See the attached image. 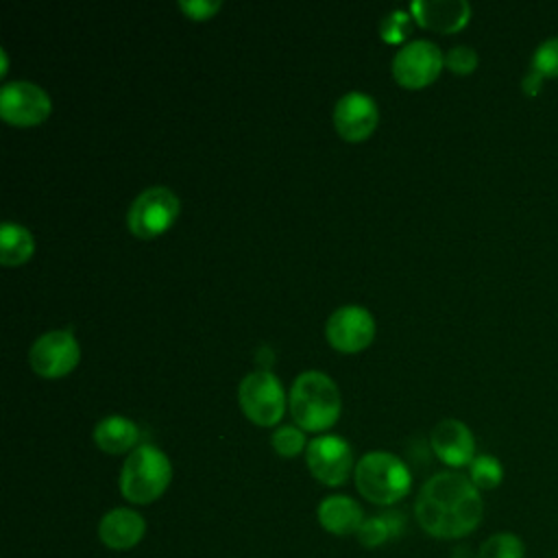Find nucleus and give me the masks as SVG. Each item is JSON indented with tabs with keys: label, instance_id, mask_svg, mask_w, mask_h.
Returning <instances> with one entry per match:
<instances>
[{
	"label": "nucleus",
	"instance_id": "16",
	"mask_svg": "<svg viewBox=\"0 0 558 558\" xmlns=\"http://www.w3.org/2000/svg\"><path fill=\"white\" fill-rule=\"evenodd\" d=\"M316 519L325 532L333 536H349L360 530L366 517L362 506L353 497L327 495L316 508Z\"/></svg>",
	"mask_w": 558,
	"mask_h": 558
},
{
	"label": "nucleus",
	"instance_id": "2",
	"mask_svg": "<svg viewBox=\"0 0 558 558\" xmlns=\"http://www.w3.org/2000/svg\"><path fill=\"white\" fill-rule=\"evenodd\" d=\"M288 408L296 427L303 432H325L340 416V390L329 375L303 371L290 386Z\"/></svg>",
	"mask_w": 558,
	"mask_h": 558
},
{
	"label": "nucleus",
	"instance_id": "25",
	"mask_svg": "<svg viewBox=\"0 0 558 558\" xmlns=\"http://www.w3.org/2000/svg\"><path fill=\"white\" fill-rule=\"evenodd\" d=\"M477 63H480L477 52L471 46H453L445 52V68L451 70L453 74H460V76L473 74Z\"/></svg>",
	"mask_w": 558,
	"mask_h": 558
},
{
	"label": "nucleus",
	"instance_id": "14",
	"mask_svg": "<svg viewBox=\"0 0 558 558\" xmlns=\"http://www.w3.org/2000/svg\"><path fill=\"white\" fill-rule=\"evenodd\" d=\"M146 519L133 508H111L98 521V541L111 551H129L142 543Z\"/></svg>",
	"mask_w": 558,
	"mask_h": 558
},
{
	"label": "nucleus",
	"instance_id": "6",
	"mask_svg": "<svg viewBox=\"0 0 558 558\" xmlns=\"http://www.w3.org/2000/svg\"><path fill=\"white\" fill-rule=\"evenodd\" d=\"M181 201L166 185L142 190L126 211V227L140 240H153L166 233L179 218Z\"/></svg>",
	"mask_w": 558,
	"mask_h": 558
},
{
	"label": "nucleus",
	"instance_id": "11",
	"mask_svg": "<svg viewBox=\"0 0 558 558\" xmlns=\"http://www.w3.org/2000/svg\"><path fill=\"white\" fill-rule=\"evenodd\" d=\"M325 338L340 353H360L375 338V318L362 305H342L327 318Z\"/></svg>",
	"mask_w": 558,
	"mask_h": 558
},
{
	"label": "nucleus",
	"instance_id": "28",
	"mask_svg": "<svg viewBox=\"0 0 558 558\" xmlns=\"http://www.w3.org/2000/svg\"><path fill=\"white\" fill-rule=\"evenodd\" d=\"M0 57H2V70H0V76H4L9 72V57H7V50L2 48L0 50Z\"/></svg>",
	"mask_w": 558,
	"mask_h": 558
},
{
	"label": "nucleus",
	"instance_id": "8",
	"mask_svg": "<svg viewBox=\"0 0 558 558\" xmlns=\"http://www.w3.org/2000/svg\"><path fill=\"white\" fill-rule=\"evenodd\" d=\"M305 464L314 480L325 486H342L355 471L353 449L338 434H320L307 442Z\"/></svg>",
	"mask_w": 558,
	"mask_h": 558
},
{
	"label": "nucleus",
	"instance_id": "12",
	"mask_svg": "<svg viewBox=\"0 0 558 558\" xmlns=\"http://www.w3.org/2000/svg\"><path fill=\"white\" fill-rule=\"evenodd\" d=\"M379 122V107L364 92H347L333 105V126L344 142H364Z\"/></svg>",
	"mask_w": 558,
	"mask_h": 558
},
{
	"label": "nucleus",
	"instance_id": "4",
	"mask_svg": "<svg viewBox=\"0 0 558 558\" xmlns=\"http://www.w3.org/2000/svg\"><path fill=\"white\" fill-rule=\"evenodd\" d=\"M357 493L375 506H395L412 488L408 464L390 451H368L355 462L353 471Z\"/></svg>",
	"mask_w": 558,
	"mask_h": 558
},
{
	"label": "nucleus",
	"instance_id": "15",
	"mask_svg": "<svg viewBox=\"0 0 558 558\" xmlns=\"http://www.w3.org/2000/svg\"><path fill=\"white\" fill-rule=\"evenodd\" d=\"M410 13L423 28L458 33L471 20V4L466 0H414Z\"/></svg>",
	"mask_w": 558,
	"mask_h": 558
},
{
	"label": "nucleus",
	"instance_id": "21",
	"mask_svg": "<svg viewBox=\"0 0 558 558\" xmlns=\"http://www.w3.org/2000/svg\"><path fill=\"white\" fill-rule=\"evenodd\" d=\"M469 480L477 490H493L504 482V466L490 453H477L469 464Z\"/></svg>",
	"mask_w": 558,
	"mask_h": 558
},
{
	"label": "nucleus",
	"instance_id": "26",
	"mask_svg": "<svg viewBox=\"0 0 558 558\" xmlns=\"http://www.w3.org/2000/svg\"><path fill=\"white\" fill-rule=\"evenodd\" d=\"M220 7H222L220 0H179V9L190 20H196V22L214 17L220 11Z\"/></svg>",
	"mask_w": 558,
	"mask_h": 558
},
{
	"label": "nucleus",
	"instance_id": "19",
	"mask_svg": "<svg viewBox=\"0 0 558 558\" xmlns=\"http://www.w3.org/2000/svg\"><path fill=\"white\" fill-rule=\"evenodd\" d=\"M399 512H386V514H375V517H366L360 525V530L355 532L357 543L366 549H377L381 547L390 536H395L399 532Z\"/></svg>",
	"mask_w": 558,
	"mask_h": 558
},
{
	"label": "nucleus",
	"instance_id": "24",
	"mask_svg": "<svg viewBox=\"0 0 558 558\" xmlns=\"http://www.w3.org/2000/svg\"><path fill=\"white\" fill-rule=\"evenodd\" d=\"M410 20H412V15H408L401 9H395L388 15H384L379 22L381 39L388 44H399L410 33Z\"/></svg>",
	"mask_w": 558,
	"mask_h": 558
},
{
	"label": "nucleus",
	"instance_id": "9",
	"mask_svg": "<svg viewBox=\"0 0 558 558\" xmlns=\"http://www.w3.org/2000/svg\"><path fill=\"white\" fill-rule=\"evenodd\" d=\"M81 360V344L70 329L44 331L28 349L31 368L46 379H57L76 368Z\"/></svg>",
	"mask_w": 558,
	"mask_h": 558
},
{
	"label": "nucleus",
	"instance_id": "20",
	"mask_svg": "<svg viewBox=\"0 0 558 558\" xmlns=\"http://www.w3.org/2000/svg\"><path fill=\"white\" fill-rule=\"evenodd\" d=\"M477 558H525V543L514 532H495L480 545Z\"/></svg>",
	"mask_w": 558,
	"mask_h": 558
},
{
	"label": "nucleus",
	"instance_id": "5",
	"mask_svg": "<svg viewBox=\"0 0 558 558\" xmlns=\"http://www.w3.org/2000/svg\"><path fill=\"white\" fill-rule=\"evenodd\" d=\"M238 403L251 423L272 427L281 421L288 399L281 379L268 368H257L240 379Z\"/></svg>",
	"mask_w": 558,
	"mask_h": 558
},
{
	"label": "nucleus",
	"instance_id": "3",
	"mask_svg": "<svg viewBox=\"0 0 558 558\" xmlns=\"http://www.w3.org/2000/svg\"><path fill=\"white\" fill-rule=\"evenodd\" d=\"M172 482V462L155 445H137L122 462L120 493L129 504L148 506L157 501Z\"/></svg>",
	"mask_w": 558,
	"mask_h": 558
},
{
	"label": "nucleus",
	"instance_id": "13",
	"mask_svg": "<svg viewBox=\"0 0 558 558\" xmlns=\"http://www.w3.org/2000/svg\"><path fill=\"white\" fill-rule=\"evenodd\" d=\"M429 445L436 458L451 469L469 466L477 456L473 432L458 418L438 421L429 432Z\"/></svg>",
	"mask_w": 558,
	"mask_h": 558
},
{
	"label": "nucleus",
	"instance_id": "27",
	"mask_svg": "<svg viewBox=\"0 0 558 558\" xmlns=\"http://www.w3.org/2000/svg\"><path fill=\"white\" fill-rule=\"evenodd\" d=\"M543 76L541 74H536L534 70H530L527 74H525V78H523V92L527 94V96H536L538 92H541V87H543Z\"/></svg>",
	"mask_w": 558,
	"mask_h": 558
},
{
	"label": "nucleus",
	"instance_id": "18",
	"mask_svg": "<svg viewBox=\"0 0 558 558\" xmlns=\"http://www.w3.org/2000/svg\"><path fill=\"white\" fill-rule=\"evenodd\" d=\"M35 253L33 233L13 220H4L0 229V262L2 266H22Z\"/></svg>",
	"mask_w": 558,
	"mask_h": 558
},
{
	"label": "nucleus",
	"instance_id": "17",
	"mask_svg": "<svg viewBox=\"0 0 558 558\" xmlns=\"http://www.w3.org/2000/svg\"><path fill=\"white\" fill-rule=\"evenodd\" d=\"M94 442L100 451L109 456H129L140 445V427L129 416L109 414L96 423Z\"/></svg>",
	"mask_w": 558,
	"mask_h": 558
},
{
	"label": "nucleus",
	"instance_id": "10",
	"mask_svg": "<svg viewBox=\"0 0 558 558\" xmlns=\"http://www.w3.org/2000/svg\"><path fill=\"white\" fill-rule=\"evenodd\" d=\"M52 113V100L33 81H9L0 89V116L11 126H37Z\"/></svg>",
	"mask_w": 558,
	"mask_h": 558
},
{
	"label": "nucleus",
	"instance_id": "22",
	"mask_svg": "<svg viewBox=\"0 0 558 558\" xmlns=\"http://www.w3.org/2000/svg\"><path fill=\"white\" fill-rule=\"evenodd\" d=\"M307 442L310 440L305 438V432L296 425H281L270 436V445L281 458H296L307 449Z\"/></svg>",
	"mask_w": 558,
	"mask_h": 558
},
{
	"label": "nucleus",
	"instance_id": "1",
	"mask_svg": "<svg viewBox=\"0 0 558 558\" xmlns=\"http://www.w3.org/2000/svg\"><path fill=\"white\" fill-rule=\"evenodd\" d=\"M414 517L427 536L456 541L469 536L482 523L484 501L469 475L440 471L421 486Z\"/></svg>",
	"mask_w": 558,
	"mask_h": 558
},
{
	"label": "nucleus",
	"instance_id": "7",
	"mask_svg": "<svg viewBox=\"0 0 558 558\" xmlns=\"http://www.w3.org/2000/svg\"><path fill=\"white\" fill-rule=\"evenodd\" d=\"M445 68L442 50L429 39H412L403 44L390 63L395 81L405 89H423L434 83Z\"/></svg>",
	"mask_w": 558,
	"mask_h": 558
},
{
	"label": "nucleus",
	"instance_id": "23",
	"mask_svg": "<svg viewBox=\"0 0 558 558\" xmlns=\"http://www.w3.org/2000/svg\"><path fill=\"white\" fill-rule=\"evenodd\" d=\"M530 70L543 78H558V37H549L536 46Z\"/></svg>",
	"mask_w": 558,
	"mask_h": 558
}]
</instances>
